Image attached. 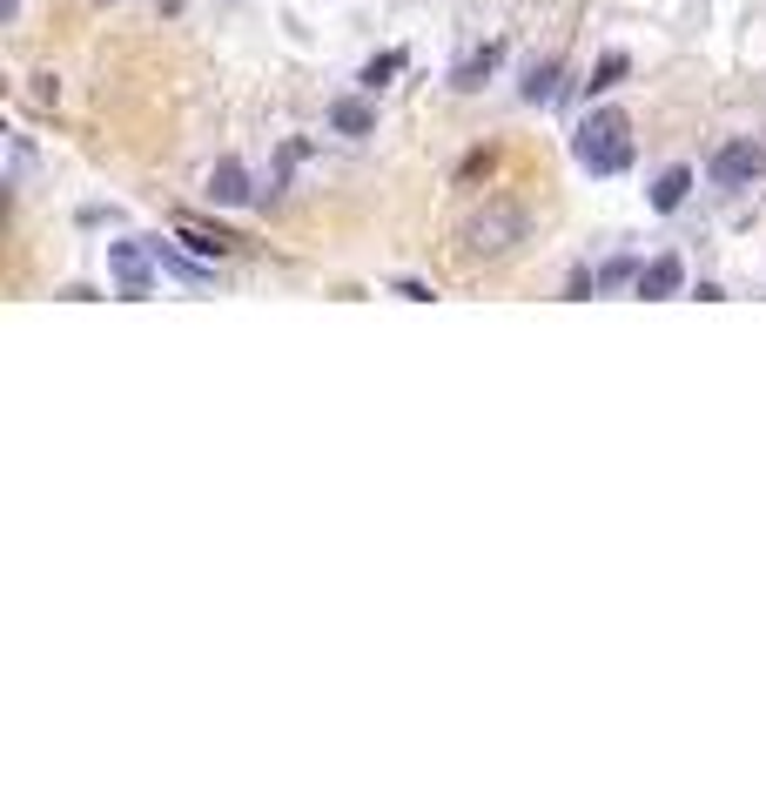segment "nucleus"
<instances>
[{
  "instance_id": "obj_1",
  "label": "nucleus",
  "mask_w": 766,
  "mask_h": 807,
  "mask_svg": "<svg viewBox=\"0 0 766 807\" xmlns=\"http://www.w3.org/2000/svg\"><path fill=\"white\" fill-rule=\"evenodd\" d=\"M571 161H578L585 176H619V169H632V122H626V108H591L578 122V135H571Z\"/></svg>"
},
{
  "instance_id": "obj_2",
  "label": "nucleus",
  "mask_w": 766,
  "mask_h": 807,
  "mask_svg": "<svg viewBox=\"0 0 766 807\" xmlns=\"http://www.w3.org/2000/svg\"><path fill=\"white\" fill-rule=\"evenodd\" d=\"M518 242H525V209L518 202L491 196L484 209L464 216V256H504V250H518Z\"/></svg>"
},
{
  "instance_id": "obj_3",
  "label": "nucleus",
  "mask_w": 766,
  "mask_h": 807,
  "mask_svg": "<svg viewBox=\"0 0 766 807\" xmlns=\"http://www.w3.org/2000/svg\"><path fill=\"white\" fill-rule=\"evenodd\" d=\"M108 270H115V296L122 303H148L155 296V250L148 242H108Z\"/></svg>"
},
{
  "instance_id": "obj_4",
  "label": "nucleus",
  "mask_w": 766,
  "mask_h": 807,
  "mask_svg": "<svg viewBox=\"0 0 766 807\" xmlns=\"http://www.w3.org/2000/svg\"><path fill=\"white\" fill-rule=\"evenodd\" d=\"M766 176V148L759 142H720L713 148V182L720 189H753Z\"/></svg>"
},
{
  "instance_id": "obj_5",
  "label": "nucleus",
  "mask_w": 766,
  "mask_h": 807,
  "mask_svg": "<svg viewBox=\"0 0 766 807\" xmlns=\"http://www.w3.org/2000/svg\"><path fill=\"white\" fill-rule=\"evenodd\" d=\"M497 61H504V41H484V48H471V54L451 67V88H458V95H478L484 81L497 74Z\"/></svg>"
},
{
  "instance_id": "obj_6",
  "label": "nucleus",
  "mask_w": 766,
  "mask_h": 807,
  "mask_svg": "<svg viewBox=\"0 0 766 807\" xmlns=\"http://www.w3.org/2000/svg\"><path fill=\"white\" fill-rule=\"evenodd\" d=\"M679 283H686V263H679V256H652V263L632 276V290H639L646 303H665V296H679Z\"/></svg>"
},
{
  "instance_id": "obj_7",
  "label": "nucleus",
  "mask_w": 766,
  "mask_h": 807,
  "mask_svg": "<svg viewBox=\"0 0 766 807\" xmlns=\"http://www.w3.org/2000/svg\"><path fill=\"white\" fill-rule=\"evenodd\" d=\"M202 196H209V202H222V209H242L255 189H249V169H242V161H229V155H222L216 169H209V189H202Z\"/></svg>"
},
{
  "instance_id": "obj_8",
  "label": "nucleus",
  "mask_w": 766,
  "mask_h": 807,
  "mask_svg": "<svg viewBox=\"0 0 766 807\" xmlns=\"http://www.w3.org/2000/svg\"><path fill=\"white\" fill-rule=\"evenodd\" d=\"M558 74H565V61H558V54H552V61H532V67H525V88H518V95H525L532 108L558 102Z\"/></svg>"
},
{
  "instance_id": "obj_9",
  "label": "nucleus",
  "mask_w": 766,
  "mask_h": 807,
  "mask_svg": "<svg viewBox=\"0 0 766 807\" xmlns=\"http://www.w3.org/2000/svg\"><path fill=\"white\" fill-rule=\"evenodd\" d=\"M329 128H336V135H370L377 115H370L364 95H344V102H329Z\"/></svg>"
},
{
  "instance_id": "obj_10",
  "label": "nucleus",
  "mask_w": 766,
  "mask_h": 807,
  "mask_svg": "<svg viewBox=\"0 0 766 807\" xmlns=\"http://www.w3.org/2000/svg\"><path fill=\"white\" fill-rule=\"evenodd\" d=\"M176 235L189 242L196 256H229V250H235V235H229V229H202V222H176Z\"/></svg>"
},
{
  "instance_id": "obj_11",
  "label": "nucleus",
  "mask_w": 766,
  "mask_h": 807,
  "mask_svg": "<svg viewBox=\"0 0 766 807\" xmlns=\"http://www.w3.org/2000/svg\"><path fill=\"white\" fill-rule=\"evenodd\" d=\"M686 189H693V169H665V176L652 182V209H659V216H672L679 202H686Z\"/></svg>"
},
{
  "instance_id": "obj_12",
  "label": "nucleus",
  "mask_w": 766,
  "mask_h": 807,
  "mask_svg": "<svg viewBox=\"0 0 766 807\" xmlns=\"http://www.w3.org/2000/svg\"><path fill=\"white\" fill-rule=\"evenodd\" d=\"M148 250H155V263H161L168 276H182V283H196V290L209 283V270H202V263H189V256H176V250H168V242H148Z\"/></svg>"
},
{
  "instance_id": "obj_13",
  "label": "nucleus",
  "mask_w": 766,
  "mask_h": 807,
  "mask_svg": "<svg viewBox=\"0 0 766 807\" xmlns=\"http://www.w3.org/2000/svg\"><path fill=\"white\" fill-rule=\"evenodd\" d=\"M626 81V54H606L599 67H591V81H585V95H606V88H619Z\"/></svg>"
},
{
  "instance_id": "obj_14",
  "label": "nucleus",
  "mask_w": 766,
  "mask_h": 807,
  "mask_svg": "<svg viewBox=\"0 0 766 807\" xmlns=\"http://www.w3.org/2000/svg\"><path fill=\"white\" fill-rule=\"evenodd\" d=\"M397 67H403V54H397V48H390V54H377V61H370V67H364V88H370V95H377V88H384V81H390V74H397Z\"/></svg>"
},
{
  "instance_id": "obj_15",
  "label": "nucleus",
  "mask_w": 766,
  "mask_h": 807,
  "mask_svg": "<svg viewBox=\"0 0 766 807\" xmlns=\"http://www.w3.org/2000/svg\"><path fill=\"white\" fill-rule=\"evenodd\" d=\"M626 276H639V270H632V256H619V263H606V270H599V290H619Z\"/></svg>"
},
{
  "instance_id": "obj_16",
  "label": "nucleus",
  "mask_w": 766,
  "mask_h": 807,
  "mask_svg": "<svg viewBox=\"0 0 766 807\" xmlns=\"http://www.w3.org/2000/svg\"><path fill=\"white\" fill-rule=\"evenodd\" d=\"M0 14H8V21H14V14H21V0H8V8H0Z\"/></svg>"
}]
</instances>
